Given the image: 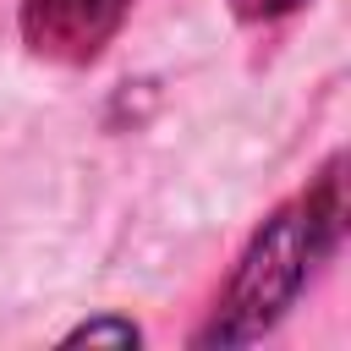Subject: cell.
I'll return each mask as SVG.
<instances>
[{"label":"cell","mask_w":351,"mask_h":351,"mask_svg":"<svg viewBox=\"0 0 351 351\" xmlns=\"http://www.w3.org/2000/svg\"><path fill=\"white\" fill-rule=\"evenodd\" d=\"M66 340H121V346H137V324H121V318H93L82 329H71Z\"/></svg>","instance_id":"3"},{"label":"cell","mask_w":351,"mask_h":351,"mask_svg":"<svg viewBox=\"0 0 351 351\" xmlns=\"http://www.w3.org/2000/svg\"><path fill=\"white\" fill-rule=\"evenodd\" d=\"M335 241H340V165L329 159L318 186L307 197H296L291 208H280L252 236L247 258L230 274L225 302L214 307V318H208V329L197 340L203 346H247V340H258L302 296V285L335 252Z\"/></svg>","instance_id":"1"},{"label":"cell","mask_w":351,"mask_h":351,"mask_svg":"<svg viewBox=\"0 0 351 351\" xmlns=\"http://www.w3.org/2000/svg\"><path fill=\"white\" fill-rule=\"evenodd\" d=\"M126 11L132 0H22V33L44 60L82 66L115 38Z\"/></svg>","instance_id":"2"},{"label":"cell","mask_w":351,"mask_h":351,"mask_svg":"<svg viewBox=\"0 0 351 351\" xmlns=\"http://www.w3.org/2000/svg\"><path fill=\"white\" fill-rule=\"evenodd\" d=\"M302 0H230V11L241 16V22H274V16H285V11H296Z\"/></svg>","instance_id":"4"}]
</instances>
